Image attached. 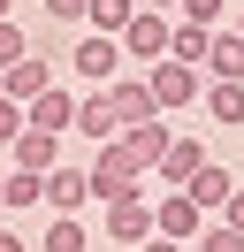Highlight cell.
Returning <instances> with one entry per match:
<instances>
[{"mask_svg":"<svg viewBox=\"0 0 244 252\" xmlns=\"http://www.w3.org/2000/svg\"><path fill=\"white\" fill-rule=\"evenodd\" d=\"M0 176H8V160H0Z\"/></svg>","mask_w":244,"mask_h":252,"instance_id":"d6a6232c","label":"cell"},{"mask_svg":"<svg viewBox=\"0 0 244 252\" xmlns=\"http://www.w3.org/2000/svg\"><path fill=\"white\" fill-rule=\"evenodd\" d=\"M115 138H122V153H130V160H137V168H145V176H152V160H160V153H168V138H176V130H168V123H160V115H152V123H130V130H115Z\"/></svg>","mask_w":244,"mask_h":252,"instance_id":"8fae6325","label":"cell"},{"mask_svg":"<svg viewBox=\"0 0 244 252\" xmlns=\"http://www.w3.org/2000/svg\"><path fill=\"white\" fill-rule=\"evenodd\" d=\"M198 168H206V145H198V138H168V153L152 160V176H160L168 191H183V184H191Z\"/></svg>","mask_w":244,"mask_h":252,"instance_id":"9c48e42d","label":"cell"},{"mask_svg":"<svg viewBox=\"0 0 244 252\" xmlns=\"http://www.w3.org/2000/svg\"><path fill=\"white\" fill-rule=\"evenodd\" d=\"M191 245H198V252H244V237L229 229V221H206V229H198Z\"/></svg>","mask_w":244,"mask_h":252,"instance_id":"603a6c76","label":"cell"},{"mask_svg":"<svg viewBox=\"0 0 244 252\" xmlns=\"http://www.w3.org/2000/svg\"><path fill=\"white\" fill-rule=\"evenodd\" d=\"M23 54H30L23 23H15V16H0V69H8V62H23Z\"/></svg>","mask_w":244,"mask_h":252,"instance_id":"cb8c5ba5","label":"cell"},{"mask_svg":"<svg viewBox=\"0 0 244 252\" xmlns=\"http://www.w3.org/2000/svg\"><path fill=\"white\" fill-rule=\"evenodd\" d=\"M54 160H61V138H54V130H15V138H8V168H30V176H46V168H54Z\"/></svg>","mask_w":244,"mask_h":252,"instance_id":"52a82bcc","label":"cell"},{"mask_svg":"<svg viewBox=\"0 0 244 252\" xmlns=\"http://www.w3.org/2000/svg\"><path fill=\"white\" fill-rule=\"evenodd\" d=\"M69 130H84V138H99V145L122 130V123H115V99H107V84H92V92L76 99V123H69Z\"/></svg>","mask_w":244,"mask_h":252,"instance_id":"4fadbf2b","label":"cell"},{"mask_svg":"<svg viewBox=\"0 0 244 252\" xmlns=\"http://www.w3.org/2000/svg\"><path fill=\"white\" fill-rule=\"evenodd\" d=\"M183 191H191V199H198V214H221V199H229V191H237V176H229L221 160H206V168H198V176H191V184H183Z\"/></svg>","mask_w":244,"mask_h":252,"instance_id":"2e32d148","label":"cell"},{"mask_svg":"<svg viewBox=\"0 0 244 252\" xmlns=\"http://www.w3.org/2000/svg\"><path fill=\"white\" fill-rule=\"evenodd\" d=\"M15 130H23V107H15V99H8V92H0V145H8V138H15Z\"/></svg>","mask_w":244,"mask_h":252,"instance_id":"484cf974","label":"cell"},{"mask_svg":"<svg viewBox=\"0 0 244 252\" xmlns=\"http://www.w3.org/2000/svg\"><path fill=\"white\" fill-rule=\"evenodd\" d=\"M137 16V0H92L84 8V31H107V38H122V23Z\"/></svg>","mask_w":244,"mask_h":252,"instance_id":"d6986e66","label":"cell"},{"mask_svg":"<svg viewBox=\"0 0 244 252\" xmlns=\"http://www.w3.org/2000/svg\"><path fill=\"white\" fill-rule=\"evenodd\" d=\"M38 252H92V237H84V221H76V214H54V229H46Z\"/></svg>","mask_w":244,"mask_h":252,"instance_id":"44dd1931","label":"cell"},{"mask_svg":"<svg viewBox=\"0 0 244 252\" xmlns=\"http://www.w3.org/2000/svg\"><path fill=\"white\" fill-rule=\"evenodd\" d=\"M137 8H160V16H168V8H176V0H137Z\"/></svg>","mask_w":244,"mask_h":252,"instance_id":"f546056e","label":"cell"},{"mask_svg":"<svg viewBox=\"0 0 244 252\" xmlns=\"http://www.w3.org/2000/svg\"><path fill=\"white\" fill-rule=\"evenodd\" d=\"M69 62H76V77H84V84H115V62H122V46H115L107 31H84Z\"/></svg>","mask_w":244,"mask_h":252,"instance_id":"8992f818","label":"cell"},{"mask_svg":"<svg viewBox=\"0 0 244 252\" xmlns=\"http://www.w3.org/2000/svg\"><path fill=\"white\" fill-rule=\"evenodd\" d=\"M176 16H183V23H206V31H214V23H229V0H176Z\"/></svg>","mask_w":244,"mask_h":252,"instance_id":"7402d4cb","label":"cell"},{"mask_svg":"<svg viewBox=\"0 0 244 252\" xmlns=\"http://www.w3.org/2000/svg\"><path fill=\"white\" fill-rule=\"evenodd\" d=\"M145 237H152V199L145 191L107 199V245H145Z\"/></svg>","mask_w":244,"mask_h":252,"instance_id":"3957f363","label":"cell"},{"mask_svg":"<svg viewBox=\"0 0 244 252\" xmlns=\"http://www.w3.org/2000/svg\"><path fill=\"white\" fill-rule=\"evenodd\" d=\"M0 252H30V245H23V237H15V229H0Z\"/></svg>","mask_w":244,"mask_h":252,"instance_id":"f1b7e54d","label":"cell"},{"mask_svg":"<svg viewBox=\"0 0 244 252\" xmlns=\"http://www.w3.org/2000/svg\"><path fill=\"white\" fill-rule=\"evenodd\" d=\"M84 199H92L84 168H61V160H54V168H46V191H38V206H46V214H76Z\"/></svg>","mask_w":244,"mask_h":252,"instance_id":"30bf717a","label":"cell"},{"mask_svg":"<svg viewBox=\"0 0 244 252\" xmlns=\"http://www.w3.org/2000/svg\"><path fill=\"white\" fill-rule=\"evenodd\" d=\"M198 99H206L214 123H229V130L244 123V84H237V77H206V92H198Z\"/></svg>","mask_w":244,"mask_h":252,"instance_id":"e0dca14e","label":"cell"},{"mask_svg":"<svg viewBox=\"0 0 244 252\" xmlns=\"http://www.w3.org/2000/svg\"><path fill=\"white\" fill-rule=\"evenodd\" d=\"M145 84H152V107H191L198 92H206V77H198L191 62H145Z\"/></svg>","mask_w":244,"mask_h":252,"instance_id":"7a4b0ae2","label":"cell"},{"mask_svg":"<svg viewBox=\"0 0 244 252\" xmlns=\"http://www.w3.org/2000/svg\"><path fill=\"white\" fill-rule=\"evenodd\" d=\"M237 38H244V0H237Z\"/></svg>","mask_w":244,"mask_h":252,"instance_id":"4dcf8cb0","label":"cell"},{"mask_svg":"<svg viewBox=\"0 0 244 252\" xmlns=\"http://www.w3.org/2000/svg\"><path fill=\"white\" fill-rule=\"evenodd\" d=\"M38 8H46L54 23H84V8H92V0H38Z\"/></svg>","mask_w":244,"mask_h":252,"instance_id":"d4e9b609","label":"cell"},{"mask_svg":"<svg viewBox=\"0 0 244 252\" xmlns=\"http://www.w3.org/2000/svg\"><path fill=\"white\" fill-rule=\"evenodd\" d=\"M23 123H30V130H54V138H61V130L76 123V99L61 92V84H46V92H38V99L23 107Z\"/></svg>","mask_w":244,"mask_h":252,"instance_id":"5bb4252c","label":"cell"},{"mask_svg":"<svg viewBox=\"0 0 244 252\" xmlns=\"http://www.w3.org/2000/svg\"><path fill=\"white\" fill-rule=\"evenodd\" d=\"M206 38H214L206 23H183V16H176V23H168V62H191V69H198V62H206Z\"/></svg>","mask_w":244,"mask_h":252,"instance_id":"ac0fdd59","label":"cell"},{"mask_svg":"<svg viewBox=\"0 0 244 252\" xmlns=\"http://www.w3.org/2000/svg\"><path fill=\"white\" fill-rule=\"evenodd\" d=\"M0 16H15V0H0Z\"/></svg>","mask_w":244,"mask_h":252,"instance_id":"1f68e13d","label":"cell"},{"mask_svg":"<svg viewBox=\"0 0 244 252\" xmlns=\"http://www.w3.org/2000/svg\"><path fill=\"white\" fill-rule=\"evenodd\" d=\"M38 191H46V176H30V168H8V176H0V206H15V214L38 206Z\"/></svg>","mask_w":244,"mask_h":252,"instance_id":"ffe728a7","label":"cell"},{"mask_svg":"<svg viewBox=\"0 0 244 252\" xmlns=\"http://www.w3.org/2000/svg\"><path fill=\"white\" fill-rule=\"evenodd\" d=\"M84 184H92V199H122V191H145V168H137L130 153H122V138H107L99 153H92V168H84Z\"/></svg>","mask_w":244,"mask_h":252,"instance_id":"6da1fadb","label":"cell"},{"mask_svg":"<svg viewBox=\"0 0 244 252\" xmlns=\"http://www.w3.org/2000/svg\"><path fill=\"white\" fill-rule=\"evenodd\" d=\"M152 229H160V237H176V245H191V237L206 229V214H198V199H191V191H168V199L152 206Z\"/></svg>","mask_w":244,"mask_h":252,"instance_id":"5b68a950","label":"cell"},{"mask_svg":"<svg viewBox=\"0 0 244 252\" xmlns=\"http://www.w3.org/2000/svg\"><path fill=\"white\" fill-rule=\"evenodd\" d=\"M221 221H229V229L244 237V184H237V191H229V199H221Z\"/></svg>","mask_w":244,"mask_h":252,"instance_id":"4316f807","label":"cell"},{"mask_svg":"<svg viewBox=\"0 0 244 252\" xmlns=\"http://www.w3.org/2000/svg\"><path fill=\"white\" fill-rule=\"evenodd\" d=\"M46 84H54V62H38V54H23V62H8V69H0V92H8L15 107H30Z\"/></svg>","mask_w":244,"mask_h":252,"instance_id":"ba28073f","label":"cell"},{"mask_svg":"<svg viewBox=\"0 0 244 252\" xmlns=\"http://www.w3.org/2000/svg\"><path fill=\"white\" fill-rule=\"evenodd\" d=\"M198 69H206V77H237V84H244V38L229 31V23H214V38H206V62H198Z\"/></svg>","mask_w":244,"mask_h":252,"instance_id":"9a60e30c","label":"cell"},{"mask_svg":"<svg viewBox=\"0 0 244 252\" xmlns=\"http://www.w3.org/2000/svg\"><path fill=\"white\" fill-rule=\"evenodd\" d=\"M115 46L130 54V62H160V54H168V16H160V8H137V16L122 23Z\"/></svg>","mask_w":244,"mask_h":252,"instance_id":"277c9868","label":"cell"},{"mask_svg":"<svg viewBox=\"0 0 244 252\" xmlns=\"http://www.w3.org/2000/svg\"><path fill=\"white\" fill-rule=\"evenodd\" d=\"M107 99H115V123H122V130L160 115V107H152V84H145V77H115V84H107Z\"/></svg>","mask_w":244,"mask_h":252,"instance_id":"7c38bea8","label":"cell"},{"mask_svg":"<svg viewBox=\"0 0 244 252\" xmlns=\"http://www.w3.org/2000/svg\"><path fill=\"white\" fill-rule=\"evenodd\" d=\"M137 252H191V245H176V237H160V229H152V237H145Z\"/></svg>","mask_w":244,"mask_h":252,"instance_id":"83f0119b","label":"cell"}]
</instances>
